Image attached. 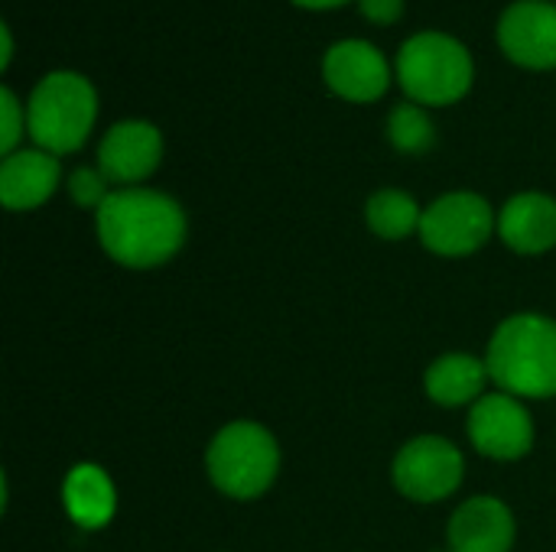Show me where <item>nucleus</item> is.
<instances>
[{"instance_id":"13","label":"nucleus","mask_w":556,"mask_h":552,"mask_svg":"<svg viewBox=\"0 0 556 552\" xmlns=\"http://www.w3.org/2000/svg\"><path fill=\"white\" fill-rule=\"evenodd\" d=\"M498 238L521 257H541L556 247V198L547 192H518L498 211Z\"/></svg>"},{"instance_id":"23","label":"nucleus","mask_w":556,"mask_h":552,"mask_svg":"<svg viewBox=\"0 0 556 552\" xmlns=\"http://www.w3.org/2000/svg\"><path fill=\"white\" fill-rule=\"evenodd\" d=\"M10 52H13V39H10V29L3 26V65H10Z\"/></svg>"},{"instance_id":"15","label":"nucleus","mask_w":556,"mask_h":552,"mask_svg":"<svg viewBox=\"0 0 556 552\" xmlns=\"http://www.w3.org/2000/svg\"><path fill=\"white\" fill-rule=\"evenodd\" d=\"M492 374L485 358H476L469 351H450L430 361V368L424 371V390L437 407L446 410H459V407H472L489 394Z\"/></svg>"},{"instance_id":"21","label":"nucleus","mask_w":556,"mask_h":552,"mask_svg":"<svg viewBox=\"0 0 556 552\" xmlns=\"http://www.w3.org/2000/svg\"><path fill=\"white\" fill-rule=\"evenodd\" d=\"M362 13L371 23H397L404 13V0H362Z\"/></svg>"},{"instance_id":"8","label":"nucleus","mask_w":556,"mask_h":552,"mask_svg":"<svg viewBox=\"0 0 556 552\" xmlns=\"http://www.w3.org/2000/svg\"><path fill=\"white\" fill-rule=\"evenodd\" d=\"M466 436L479 455L492 462H518L534 449L538 429L525 400L505 390H492L469 407Z\"/></svg>"},{"instance_id":"1","label":"nucleus","mask_w":556,"mask_h":552,"mask_svg":"<svg viewBox=\"0 0 556 552\" xmlns=\"http://www.w3.org/2000/svg\"><path fill=\"white\" fill-rule=\"evenodd\" d=\"M94 234L117 267L156 270L182 251L189 221L173 195L130 185L111 189L104 205L94 211Z\"/></svg>"},{"instance_id":"4","label":"nucleus","mask_w":556,"mask_h":552,"mask_svg":"<svg viewBox=\"0 0 556 552\" xmlns=\"http://www.w3.org/2000/svg\"><path fill=\"white\" fill-rule=\"evenodd\" d=\"M98 117V94L88 78L78 72H52L46 75L26 104V130L33 143L52 156L75 153Z\"/></svg>"},{"instance_id":"7","label":"nucleus","mask_w":556,"mask_h":552,"mask_svg":"<svg viewBox=\"0 0 556 552\" xmlns=\"http://www.w3.org/2000/svg\"><path fill=\"white\" fill-rule=\"evenodd\" d=\"M463 478L466 459L459 446L430 433L407 439L391 462L394 488L401 491V498L414 504H440L453 498L463 488Z\"/></svg>"},{"instance_id":"6","label":"nucleus","mask_w":556,"mask_h":552,"mask_svg":"<svg viewBox=\"0 0 556 552\" xmlns=\"http://www.w3.org/2000/svg\"><path fill=\"white\" fill-rule=\"evenodd\" d=\"M498 234V215L479 192H446L424 208L420 244L437 257H469Z\"/></svg>"},{"instance_id":"22","label":"nucleus","mask_w":556,"mask_h":552,"mask_svg":"<svg viewBox=\"0 0 556 552\" xmlns=\"http://www.w3.org/2000/svg\"><path fill=\"white\" fill-rule=\"evenodd\" d=\"M300 7H309V10H329V7H339V3H349V0H293Z\"/></svg>"},{"instance_id":"10","label":"nucleus","mask_w":556,"mask_h":552,"mask_svg":"<svg viewBox=\"0 0 556 552\" xmlns=\"http://www.w3.org/2000/svg\"><path fill=\"white\" fill-rule=\"evenodd\" d=\"M518 540V524L511 508L495 495L466 498L446 527L450 552H511Z\"/></svg>"},{"instance_id":"3","label":"nucleus","mask_w":556,"mask_h":552,"mask_svg":"<svg viewBox=\"0 0 556 552\" xmlns=\"http://www.w3.org/2000/svg\"><path fill=\"white\" fill-rule=\"evenodd\" d=\"M205 475L218 495L231 501H257L280 475V442L257 420H231L205 449Z\"/></svg>"},{"instance_id":"11","label":"nucleus","mask_w":556,"mask_h":552,"mask_svg":"<svg viewBox=\"0 0 556 552\" xmlns=\"http://www.w3.org/2000/svg\"><path fill=\"white\" fill-rule=\"evenodd\" d=\"M505 55L525 68H556V7L547 0H518L498 20Z\"/></svg>"},{"instance_id":"2","label":"nucleus","mask_w":556,"mask_h":552,"mask_svg":"<svg viewBox=\"0 0 556 552\" xmlns=\"http://www.w3.org/2000/svg\"><path fill=\"white\" fill-rule=\"evenodd\" d=\"M485 364L495 390L518 400L556 397V319L544 312H515L489 338Z\"/></svg>"},{"instance_id":"20","label":"nucleus","mask_w":556,"mask_h":552,"mask_svg":"<svg viewBox=\"0 0 556 552\" xmlns=\"http://www.w3.org/2000/svg\"><path fill=\"white\" fill-rule=\"evenodd\" d=\"M0 111H3V137H0V153L10 156L20 146V137L26 130V111L20 107L16 94L10 88H0Z\"/></svg>"},{"instance_id":"12","label":"nucleus","mask_w":556,"mask_h":552,"mask_svg":"<svg viewBox=\"0 0 556 552\" xmlns=\"http://www.w3.org/2000/svg\"><path fill=\"white\" fill-rule=\"evenodd\" d=\"M326 85L355 104L378 101L391 85V65L388 59L365 39H342L336 42L323 59Z\"/></svg>"},{"instance_id":"17","label":"nucleus","mask_w":556,"mask_h":552,"mask_svg":"<svg viewBox=\"0 0 556 552\" xmlns=\"http://www.w3.org/2000/svg\"><path fill=\"white\" fill-rule=\"evenodd\" d=\"M420 221L424 208L404 189H378L365 202V224L381 241H407L410 234H420Z\"/></svg>"},{"instance_id":"9","label":"nucleus","mask_w":556,"mask_h":552,"mask_svg":"<svg viewBox=\"0 0 556 552\" xmlns=\"http://www.w3.org/2000/svg\"><path fill=\"white\" fill-rule=\"evenodd\" d=\"M163 159V133L147 120H117L101 146H98V169L117 189L140 185L160 169Z\"/></svg>"},{"instance_id":"18","label":"nucleus","mask_w":556,"mask_h":552,"mask_svg":"<svg viewBox=\"0 0 556 552\" xmlns=\"http://www.w3.org/2000/svg\"><path fill=\"white\" fill-rule=\"evenodd\" d=\"M388 140L394 150L401 153H410V156H420L427 153L433 143H437V127L430 120V114L407 101V104H397L388 117Z\"/></svg>"},{"instance_id":"5","label":"nucleus","mask_w":556,"mask_h":552,"mask_svg":"<svg viewBox=\"0 0 556 552\" xmlns=\"http://www.w3.org/2000/svg\"><path fill=\"white\" fill-rule=\"evenodd\" d=\"M472 55L446 33H417L397 52V81L420 107L456 104L472 88Z\"/></svg>"},{"instance_id":"14","label":"nucleus","mask_w":556,"mask_h":552,"mask_svg":"<svg viewBox=\"0 0 556 552\" xmlns=\"http://www.w3.org/2000/svg\"><path fill=\"white\" fill-rule=\"evenodd\" d=\"M62 182L59 156L46 150H16L0 163V202L7 211H33L46 205Z\"/></svg>"},{"instance_id":"16","label":"nucleus","mask_w":556,"mask_h":552,"mask_svg":"<svg viewBox=\"0 0 556 552\" xmlns=\"http://www.w3.org/2000/svg\"><path fill=\"white\" fill-rule=\"evenodd\" d=\"M62 504L75 527L104 530L117 514V488L101 465L78 462L62 482Z\"/></svg>"},{"instance_id":"19","label":"nucleus","mask_w":556,"mask_h":552,"mask_svg":"<svg viewBox=\"0 0 556 552\" xmlns=\"http://www.w3.org/2000/svg\"><path fill=\"white\" fill-rule=\"evenodd\" d=\"M108 185H111V182L104 179V172H101V169H91V166H78V169L68 176V182H65L68 198H72L78 208H91V211H98V208L104 205V198L111 195Z\"/></svg>"}]
</instances>
